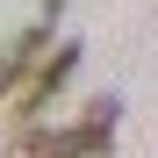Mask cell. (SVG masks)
Returning <instances> with one entry per match:
<instances>
[{
    "mask_svg": "<svg viewBox=\"0 0 158 158\" xmlns=\"http://www.w3.org/2000/svg\"><path fill=\"white\" fill-rule=\"evenodd\" d=\"M72 72H79V43H58V50L43 58V72L29 79V94H22V129H36V115L50 108V94H58Z\"/></svg>",
    "mask_w": 158,
    "mask_h": 158,
    "instance_id": "3",
    "label": "cell"
},
{
    "mask_svg": "<svg viewBox=\"0 0 158 158\" xmlns=\"http://www.w3.org/2000/svg\"><path fill=\"white\" fill-rule=\"evenodd\" d=\"M58 7H72V0H43V15H58Z\"/></svg>",
    "mask_w": 158,
    "mask_h": 158,
    "instance_id": "4",
    "label": "cell"
},
{
    "mask_svg": "<svg viewBox=\"0 0 158 158\" xmlns=\"http://www.w3.org/2000/svg\"><path fill=\"white\" fill-rule=\"evenodd\" d=\"M115 122H122V101L101 94V101H86L79 122L43 137V158H115Z\"/></svg>",
    "mask_w": 158,
    "mask_h": 158,
    "instance_id": "1",
    "label": "cell"
},
{
    "mask_svg": "<svg viewBox=\"0 0 158 158\" xmlns=\"http://www.w3.org/2000/svg\"><path fill=\"white\" fill-rule=\"evenodd\" d=\"M43 58H50V22H29L22 36H7V43H0V101H7L15 86L29 94V79L43 72Z\"/></svg>",
    "mask_w": 158,
    "mask_h": 158,
    "instance_id": "2",
    "label": "cell"
}]
</instances>
